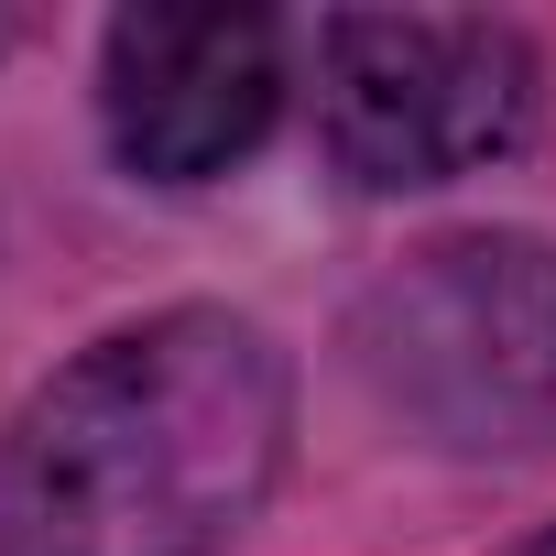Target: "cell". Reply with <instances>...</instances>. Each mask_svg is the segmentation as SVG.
I'll use <instances>...</instances> for the list:
<instances>
[{
	"label": "cell",
	"instance_id": "cell-5",
	"mask_svg": "<svg viewBox=\"0 0 556 556\" xmlns=\"http://www.w3.org/2000/svg\"><path fill=\"white\" fill-rule=\"evenodd\" d=\"M0 55H12V12H0Z\"/></svg>",
	"mask_w": 556,
	"mask_h": 556
},
{
	"label": "cell",
	"instance_id": "cell-1",
	"mask_svg": "<svg viewBox=\"0 0 556 556\" xmlns=\"http://www.w3.org/2000/svg\"><path fill=\"white\" fill-rule=\"evenodd\" d=\"M285 350L229 306H164L23 404L0 556H218L285 469Z\"/></svg>",
	"mask_w": 556,
	"mask_h": 556
},
{
	"label": "cell",
	"instance_id": "cell-2",
	"mask_svg": "<svg viewBox=\"0 0 556 556\" xmlns=\"http://www.w3.org/2000/svg\"><path fill=\"white\" fill-rule=\"evenodd\" d=\"M371 382L447 447L556 437V251L545 240H437L361 306Z\"/></svg>",
	"mask_w": 556,
	"mask_h": 556
},
{
	"label": "cell",
	"instance_id": "cell-6",
	"mask_svg": "<svg viewBox=\"0 0 556 556\" xmlns=\"http://www.w3.org/2000/svg\"><path fill=\"white\" fill-rule=\"evenodd\" d=\"M534 556H556V534H545V545H534Z\"/></svg>",
	"mask_w": 556,
	"mask_h": 556
},
{
	"label": "cell",
	"instance_id": "cell-3",
	"mask_svg": "<svg viewBox=\"0 0 556 556\" xmlns=\"http://www.w3.org/2000/svg\"><path fill=\"white\" fill-rule=\"evenodd\" d=\"M534 45L491 12H328L317 23V121L361 186H447L523 142Z\"/></svg>",
	"mask_w": 556,
	"mask_h": 556
},
{
	"label": "cell",
	"instance_id": "cell-4",
	"mask_svg": "<svg viewBox=\"0 0 556 556\" xmlns=\"http://www.w3.org/2000/svg\"><path fill=\"white\" fill-rule=\"evenodd\" d=\"M110 142L153 186H207L285 110V45L262 12H121L110 23Z\"/></svg>",
	"mask_w": 556,
	"mask_h": 556
}]
</instances>
